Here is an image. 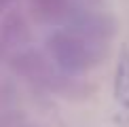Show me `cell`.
<instances>
[{
	"label": "cell",
	"mask_w": 129,
	"mask_h": 127,
	"mask_svg": "<svg viewBox=\"0 0 129 127\" xmlns=\"http://www.w3.org/2000/svg\"><path fill=\"white\" fill-rule=\"evenodd\" d=\"M78 28H68L55 32V36L51 38V49L55 59L66 68H87L91 64L98 61L100 57V42L104 40V36H100V32L93 25H83L76 23Z\"/></svg>",
	"instance_id": "6da1fadb"
},
{
	"label": "cell",
	"mask_w": 129,
	"mask_h": 127,
	"mask_svg": "<svg viewBox=\"0 0 129 127\" xmlns=\"http://www.w3.org/2000/svg\"><path fill=\"white\" fill-rule=\"evenodd\" d=\"M112 98L121 112L129 116V49L123 47L119 51L114 64V76H112Z\"/></svg>",
	"instance_id": "7a4b0ae2"
}]
</instances>
